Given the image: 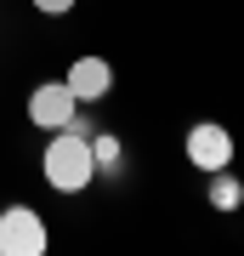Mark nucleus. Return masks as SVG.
<instances>
[{"label":"nucleus","instance_id":"f257e3e1","mask_svg":"<svg viewBox=\"0 0 244 256\" xmlns=\"http://www.w3.org/2000/svg\"><path fill=\"white\" fill-rule=\"evenodd\" d=\"M40 171H45V182H51L57 194H80V188H91V176H97V154H91V137H80L74 126L51 131Z\"/></svg>","mask_w":244,"mask_h":256},{"label":"nucleus","instance_id":"f03ea898","mask_svg":"<svg viewBox=\"0 0 244 256\" xmlns=\"http://www.w3.org/2000/svg\"><path fill=\"white\" fill-rule=\"evenodd\" d=\"M51 234H45V216H34L28 205L0 210V256H45Z\"/></svg>","mask_w":244,"mask_h":256},{"label":"nucleus","instance_id":"7ed1b4c3","mask_svg":"<svg viewBox=\"0 0 244 256\" xmlns=\"http://www.w3.org/2000/svg\"><path fill=\"white\" fill-rule=\"evenodd\" d=\"M28 120H34L40 131H63V126H74V92H68L63 80L34 86V97H28Z\"/></svg>","mask_w":244,"mask_h":256},{"label":"nucleus","instance_id":"20e7f679","mask_svg":"<svg viewBox=\"0 0 244 256\" xmlns=\"http://www.w3.org/2000/svg\"><path fill=\"white\" fill-rule=\"evenodd\" d=\"M188 160L199 165V171H222V165H233V137H227V126L199 120V126L188 131Z\"/></svg>","mask_w":244,"mask_h":256},{"label":"nucleus","instance_id":"39448f33","mask_svg":"<svg viewBox=\"0 0 244 256\" xmlns=\"http://www.w3.org/2000/svg\"><path fill=\"white\" fill-rule=\"evenodd\" d=\"M68 92H74V102H97V97H108V86H114V68L102 63V57H80V63L68 68Z\"/></svg>","mask_w":244,"mask_h":256},{"label":"nucleus","instance_id":"423d86ee","mask_svg":"<svg viewBox=\"0 0 244 256\" xmlns=\"http://www.w3.org/2000/svg\"><path fill=\"white\" fill-rule=\"evenodd\" d=\"M210 205H216V210H239L244 205V188H239V176L227 171V165L210 171Z\"/></svg>","mask_w":244,"mask_h":256},{"label":"nucleus","instance_id":"0eeeda50","mask_svg":"<svg viewBox=\"0 0 244 256\" xmlns=\"http://www.w3.org/2000/svg\"><path fill=\"white\" fill-rule=\"evenodd\" d=\"M34 6H40V12H51V18H57V12H68L74 0H34Z\"/></svg>","mask_w":244,"mask_h":256}]
</instances>
